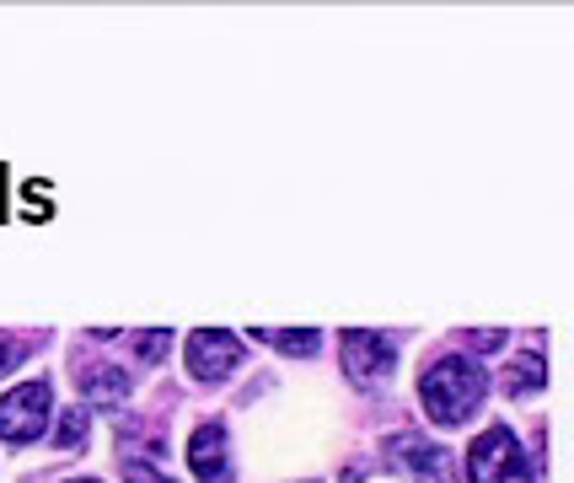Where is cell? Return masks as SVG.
<instances>
[{"mask_svg": "<svg viewBox=\"0 0 574 483\" xmlns=\"http://www.w3.org/2000/svg\"><path fill=\"white\" fill-rule=\"evenodd\" d=\"M397 462L414 473L419 483H456V462L446 446H435V441H419V435H397L393 441Z\"/></svg>", "mask_w": 574, "mask_h": 483, "instance_id": "6", "label": "cell"}, {"mask_svg": "<svg viewBox=\"0 0 574 483\" xmlns=\"http://www.w3.org/2000/svg\"><path fill=\"white\" fill-rule=\"evenodd\" d=\"M49 382H22V387H11V393L0 397V441H11V446H28L43 435V424H49Z\"/></svg>", "mask_w": 574, "mask_h": 483, "instance_id": "3", "label": "cell"}, {"mask_svg": "<svg viewBox=\"0 0 574 483\" xmlns=\"http://www.w3.org/2000/svg\"><path fill=\"white\" fill-rule=\"evenodd\" d=\"M76 483H97V479H76Z\"/></svg>", "mask_w": 574, "mask_h": 483, "instance_id": "16", "label": "cell"}, {"mask_svg": "<svg viewBox=\"0 0 574 483\" xmlns=\"http://www.w3.org/2000/svg\"><path fill=\"white\" fill-rule=\"evenodd\" d=\"M467 344H473V349H505V328H478V333H467Z\"/></svg>", "mask_w": 574, "mask_h": 483, "instance_id": "15", "label": "cell"}, {"mask_svg": "<svg viewBox=\"0 0 574 483\" xmlns=\"http://www.w3.org/2000/svg\"><path fill=\"white\" fill-rule=\"evenodd\" d=\"M76 382H81L87 403H123L129 397V371L123 365H81Z\"/></svg>", "mask_w": 574, "mask_h": 483, "instance_id": "8", "label": "cell"}, {"mask_svg": "<svg viewBox=\"0 0 574 483\" xmlns=\"http://www.w3.org/2000/svg\"><path fill=\"white\" fill-rule=\"evenodd\" d=\"M338 349H344V371H349L355 387H382L397 365L393 338H387V333H370V328H349L338 338Z\"/></svg>", "mask_w": 574, "mask_h": 483, "instance_id": "4", "label": "cell"}, {"mask_svg": "<svg viewBox=\"0 0 574 483\" xmlns=\"http://www.w3.org/2000/svg\"><path fill=\"white\" fill-rule=\"evenodd\" d=\"M87 430H91L87 408H65L60 424H55V446H60V452H76V446L87 441Z\"/></svg>", "mask_w": 574, "mask_h": 483, "instance_id": "11", "label": "cell"}, {"mask_svg": "<svg viewBox=\"0 0 574 483\" xmlns=\"http://www.w3.org/2000/svg\"><path fill=\"white\" fill-rule=\"evenodd\" d=\"M488 397V376L478 361L446 355L419 376V403L435 424H467L478 414V403Z\"/></svg>", "mask_w": 574, "mask_h": 483, "instance_id": "1", "label": "cell"}, {"mask_svg": "<svg viewBox=\"0 0 574 483\" xmlns=\"http://www.w3.org/2000/svg\"><path fill=\"white\" fill-rule=\"evenodd\" d=\"M247 338H253V344H274V349H285V355H317V344H323V333L317 328H285V333L253 328Z\"/></svg>", "mask_w": 574, "mask_h": 483, "instance_id": "9", "label": "cell"}, {"mask_svg": "<svg viewBox=\"0 0 574 483\" xmlns=\"http://www.w3.org/2000/svg\"><path fill=\"white\" fill-rule=\"evenodd\" d=\"M188 462H194L199 483H226V479H231V452H226V430H220V424H199V430L188 435Z\"/></svg>", "mask_w": 574, "mask_h": 483, "instance_id": "7", "label": "cell"}, {"mask_svg": "<svg viewBox=\"0 0 574 483\" xmlns=\"http://www.w3.org/2000/svg\"><path fill=\"white\" fill-rule=\"evenodd\" d=\"M243 365V338L226 328H199L188 338V371L199 382H226L231 371Z\"/></svg>", "mask_w": 574, "mask_h": 483, "instance_id": "5", "label": "cell"}, {"mask_svg": "<svg viewBox=\"0 0 574 483\" xmlns=\"http://www.w3.org/2000/svg\"><path fill=\"white\" fill-rule=\"evenodd\" d=\"M123 483H172V479L156 473L151 462H123Z\"/></svg>", "mask_w": 574, "mask_h": 483, "instance_id": "14", "label": "cell"}, {"mask_svg": "<svg viewBox=\"0 0 574 483\" xmlns=\"http://www.w3.org/2000/svg\"><path fill=\"white\" fill-rule=\"evenodd\" d=\"M129 349H135L140 361H161V355L172 349V328H156V333H129Z\"/></svg>", "mask_w": 574, "mask_h": 483, "instance_id": "12", "label": "cell"}, {"mask_svg": "<svg viewBox=\"0 0 574 483\" xmlns=\"http://www.w3.org/2000/svg\"><path fill=\"white\" fill-rule=\"evenodd\" d=\"M467 479L473 483H532V462L521 452L515 430L488 424L484 435L473 441V452H467Z\"/></svg>", "mask_w": 574, "mask_h": 483, "instance_id": "2", "label": "cell"}, {"mask_svg": "<svg viewBox=\"0 0 574 483\" xmlns=\"http://www.w3.org/2000/svg\"><path fill=\"white\" fill-rule=\"evenodd\" d=\"M543 382H547V365H543V355H515V361L505 365V393H511V397L537 393Z\"/></svg>", "mask_w": 574, "mask_h": 483, "instance_id": "10", "label": "cell"}, {"mask_svg": "<svg viewBox=\"0 0 574 483\" xmlns=\"http://www.w3.org/2000/svg\"><path fill=\"white\" fill-rule=\"evenodd\" d=\"M22 355H28V338H17V333H0V376L22 361Z\"/></svg>", "mask_w": 574, "mask_h": 483, "instance_id": "13", "label": "cell"}]
</instances>
